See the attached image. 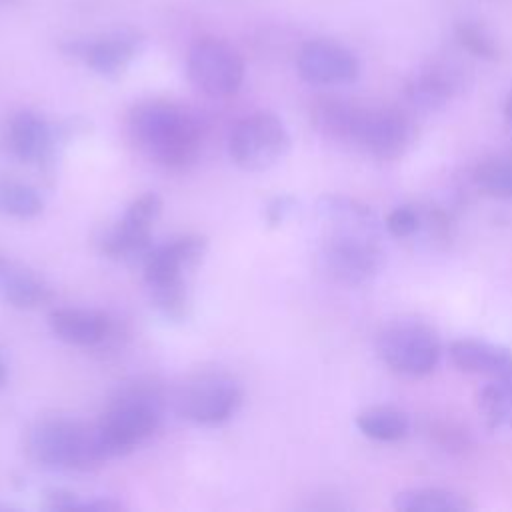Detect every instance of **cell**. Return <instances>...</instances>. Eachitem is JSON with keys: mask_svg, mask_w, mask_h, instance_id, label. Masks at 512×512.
I'll list each match as a JSON object with an SVG mask.
<instances>
[{"mask_svg": "<svg viewBox=\"0 0 512 512\" xmlns=\"http://www.w3.org/2000/svg\"><path fill=\"white\" fill-rule=\"evenodd\" d=\"M316 214L328 230L336 232L380 236L384 230V224L378 220L376 212L368 204L344 194L320 196L316 202Z\"/></svg>", "mask_w": 512, "mask_h": 512, "instance_id": "obj_17", "label": "cell"}, {"mask_svg": "<svg viewBox=\"0 0 512 512\" xmlns=\"http://www.w3.org/2000/svg\"><path fill=\"white\" fill-rule=\"evenodd\" d=\"M418 138V126L408 108L392 104H362L352 148L376 160L402 158Z\"/></svg>", "mask_w": 512, "mask_h": 512, "instance_id": "obj_5", "label": "cell"}, {"mask_svg": "<svg viewBox=\"0 0 512 512\" xmlns=\"http://www.w3.org/2000/svg\"><path fill=\"white\" fill-rule=\"evenodd\" d=\"M0 296L20 310H34L52 302V288L30 268L0 256Z\"/></svg>", "mask_w": 512, "mask_h": 512, "instance_id": "obj_19", "label": "cell"}, {"mask_svg": "<svg viewBox=\"0 0 512 512\" xmlns=\"http://www.w3.org/2000/svg\"><path fill=\"white\" fill-rule=\"evenodd\" d=\"M52 334L70 346H98L110 332L112 322L100 310L88 308H56L48 316Z\"/></svg>", "mask_w": 512, "mask_h": 512, "instance_id": "obj_16", "label": "cell"}, {"mask_svg": "<svg viewBox=\"0 0 512 512\" xmlns=\"http://www.w3.org/2000/svg\"><path fill=\"white\" fill-rule=\"evenodd\" d=\"M394 510L400 512H470L474 502L452 488L440 486H414L404 488L392 498Z\"/></svg>", "mask_w": 512, "mask_h": 512, "instance_id": "obj_21", "label": "cell"}, {"mask_svg": "<svg viewBox=\"0 0 512 512\" xmlns=\"http://www.w3.org/2000/svg\"><path fill=\"white\" fill-rule=\"evenodd\" d=\"M476 412L488 430L512 428V374L490 378L476 390Z\"/></svg>", "mask_w": 512, "mask_h": 512, "instance_id": "obj_23", "label": "cell"}, {"mask_svg": "<svg viewBox=\"0 0 512 512\" xmlns=\"http://www.w3.org/2000/svg\"><path fill=\"white\" fill-rule=\"evenodd\" d=\"M152 228L132 222L120 216L114 224L102 228L96 234V246L100 254L120 262H142L152 248Z\"/></svg>", "mask_w": 512, "mask_h": 512, "instance_id": "obj_20", "label": "cell"}, {"mask_svg": "<svg viewBox=\"0 0 512 512\" xmlns=\"http://www.w3.org/2000/svg\"><path fill=\"white\" fill-rule=\"evenodd\" d=\"M24 450L32 464L52 472H88L108 460L96 424L66 416L36 420L26 432Z\"/></svg>", "mask_w": 512, "mask_h": 512, "instance_id": "obj_2", "label": "cell"}, {"mask_svg": "<svg viewBox=\"0 0 512 512\" xmlns=\"http://www.w3.org/2000/svg\"><path fill=\"white\" fill-rule=\"evenodd\" d=\"M424 214L414 204H400L392 208L384 218V230L394 238H412L422 230Z\"/></svg>", "mask_w": 512, "mask_h": 512, "instance_id": "obj_28", "label": "cell"}, {"mask_svg": "<svg viewBox=\"0 0 512 512\" xmlns=\"http://www.w3.org/2000/svg\"><path fill=\"white\" fill-rule=\"evenodd\" d=\"M206 254V238L184 234L162 244H152L142 264L146 286L184 282V274L200 264Z\"/></svg>", "mask_w": 512, "mask_h": 512, "instance_id": "obj_14", "label": "cell"}, {"mask_svg": "<svg viewBox=\"0 0 512 512\" xmlns=\"http://www.w3.org/2000/svg\"><path fill=\"white\" fill-rule=\"evenodd\" d=\"M504 118H506L508 126L512 128V92L506 96V102H504Z\"/></svg>", "mask_w": 512, "mask_h": 512, "instance_id": "obj_31", "label": "cell"}, {"mask_svg": "<svg viewBox=\"0 0 512 512\" xmlns=\"http://www.w3.org/2000/svg\"><path fill=\"white\" fill-rule=\"evenodd\" d=\"M150 300L154 308L172 322H180L188 314V288L186 282H172V284H160L150 286Z\"/></svg>", "mask_w": 512, "mask_h": 512, "instance_id": "obj_27", "label": "cell"}, {"mask_svg": "<svg viewBox=\"0 0 512 512\" xmlns=\"http://www.w3.org/2000/svg\"><path fill=\"white\" fill-rule=\"evenodd\" d=\"M44 210V200L40 192L8 174H0V212L18 218V220H32L40 216Z\"/></svg>", "mask_w": 512, "mask_h": 512, "instance_id": "obj_24", "label": "cell"}, {"mask_svg": "<svg viewBox=\"0 0 512 512\" xmlns=\"http://www.w3.org/2000/svg\"><path fill=\"white\" fill-rule=\"evenodd\" d=\"M454 40L462 50H466L474 58L496 62L502 56V48L494 34L476 20H458L454 24Z\"/></svg>", "mask_w": 512, "mask_h": 512, "instance_id": "obj_26", "label": "cell"}, {"mask_svg": "<svg viewBox=\"0 0 512 512\" xmlns=\"http://www.w3.org/2000/svg\"><path fill=\"white\" fill-rule=\"evenodd\" d=\"M472 184L490 198L512 200V152L480 160L472 170Z\"/></svg>", "mask_w": 512, "mask_h": 512, "instance_id": "obj_25", "label": "cell"}, {"mask_svg": "<svg viewBox=\"0 0 512 512\" xmlns=\"http://www.w3.org/2000/svg\"><path fill=\"white\" fill-rule=\"evenodd\" d=\"M128 132L146 158L172 170L194 162L202 144L198 118L168 100L138 102L128 114Z\"/></svg>", "mask_w": 512, "mask_h": 512, "instance_id": "obj_1", "label": "cell"}, {"mask_svg": "<svg viewBox=\"0 0 512 512\" xmlns=\"http://www.w3.org/2000/svg\"><path fill=\"white\" fill-rule=\"evenodd\" d=\"M472 86V72L450 56H434L418 64L402 84V100L414 112H438L464 96Z\"/></svg>", "mask_w": 512, "mask_h": 512, "instance_id": "obj_6", "label": "cell"}, {"mask_svg": "<svg viewBox=\"0 0 512 512\" xmlns=\"http://www.w3.org/2000/svg\"><path fill=\"white\" fill-rule=\"evenodd\" d=\"M60 128H52L38 112H14L2 130V146L16 162L50 172L56 162L58 146L64 142Z\"/></svg>", "mask_w": 512, "mask_h": 512, "instance_id": "obj_11", "label": "cell"}, {"mask_svg": "<svg viewBox=\"0 0 512 512\" xmlns=\"http://www.w3.org/2000/svg\"><path fill=\"white\" fill-rule=\"evenodd\" d=\"M356 428L362 436L376 442H398L410 434L408 412L390 404H374L356 414Z\"/></svg>", "mask_w": 512, "mask_h": 512, "instance_id": "obj_22", "label": "cell"}, {"mask_svg": "<svg viewBox=\"0 0 512 512\" xmlns=\"http://www.w3.org/2000/svg\"><path fill=\"white\" fill-rule=\"evenodd\" d=\"M360 110V102L340 96H320L310 106V120L326 140L352 148Z\"/></svg>", "mask_w": 512, "mask_h": 512, "instance_id": "obj_18", "label": "cell"}, {"mask_svg": "<svg viewBox=\"0 0 512 512\" xmlns=\"http://www.w3.org/2000/svg\"><path fill=\"white\" fill-rule=\"evenodd\" d=\"M296 70L312 86H346L360 76V60L348 46L336 40L314 38L302 44L296 56Z\"/></svg>", "mask_w": 512, "mask_h": 512, "instance_id": "obj_13", "label": "cell"}, {"mask_svg": "<svg viewBox=\"0 0 512 512\" xmlns=\"http://www.w3.org/2000/svg\"><path fill=\"white\" fill-rule=\"evenodd\" d=\"M144 34L136 28H116L98 38L70 40L62 46V50L82 60L88 68L104 78L120 76L130 62L142 52Z\"/></svg>", "mask_w": 512, "mask_h": 512, "instance_id": "obj_12", "label": "cell"}, {"mask_svg": "<svg viewBox=\"0 0 512 512\" xmlns=\"http://www.w3.org/2000/svg\"><path fill=\"white\" fill-rule=\"evenodd\" d=\"M448 360L466 374L500 378L512 374V352L480 338H456L448 344Z\"/></svg>", "mask_w": 512, "mask_h": 512, "instance_id": "obj_15", "label": "cell"}, {"mask_svg": "<svg viewBox=\"0 0 512 512\" xmlns=\"http://www.w3.org/2000/svg\"><path fill=\"white\" fill-rule=\"evenodd\" d=\"M186 72L196 90L210 98H228L244 82V60L240 52L222 38H198L186 58Z\"/></svg>", "mask_w": 512, "mask_h": 512, "instance_id": "obj_9", "label": "cell"}, {"mask_svg": "<svg viewBox=\"0 0 512 512\" xmlns=\"http://www.w3.org/2000/svg\"><path fill=\"white\" fill-rule=\"evenodd\" d=\"M162 418V398L148 384H132L118 392L96 424L106 458L130 454L148 440Z\"/></svg>", "mask_w": 512, "mask_h": 512, "instance_id": "obj_3", "label": "cell"}, {"mask_svg": "<svg viewBox=\"0 0 512 512\" xmlns=\"http://www.w3.org/2000/svg\"><path fill=\"white\" fill-rule=\"evenodd\" d=\"M430 436H434V440H436L444 450H450V452H454V450L462 452V450H466L468 444H470L468 432L462 430V428H458V426L452 424V422L434 424Z\"/></svg>", "mask_w": 512, "mask_h": 512, "instance_id": "obj_29", "label": "cell"}, {"mask_svg": "<svg viewBox=\"0 0 512 512\" xmlns=\"http://www.w3.org/2000/svg\"><path fill=\"white\" fill-rule=\"evenodd\" d=\"M242 404V388L226 374L206 372L188 380L178 396L180 416L200 426H220L228 422Z\"/></svg>", "mask_w": 512, "mask_h": 512, "instance_id": "obj_10", "label": "cell"}, {"mask_svg": "<svg viewBox=\"0 0 512 512\" xmlns=\"http://www.w3.org/2000/svg\"><path fill=\"white\" fill-rule=\"evenodd\" d=\"M290 148L284 122L272 112L242 118L230 132L228 152L232 162L246 172H262L278 164Z\"/></svg>", "mask_w": 512, "mask_h": 512, "instance_id": "obj_8", "label": "cell"}, {"mask_svg": "<svg viewBox=\"0 0 512 512\" xmlns=\"http://www.w3.org/2000/svg\"><path fill=\"white\" fill-rule=\"evenodd\" d=\"M0 256H2V254H0Z\"/></svg>", "mask_w": 512, "mask_h": 512, "instance_id": "obj_34", "label": "cell"}, {"mask_svg": "<svg viewBox=\"0 0 512 512\" xmlns=\"http://www.w3.org/2000/svg\"><path fill=\"white\" fill-rule=\"evenodd\" d=\"M4 380H6V366H4V362L0 360V386L4 384Z\"/></svg>", "mask_w": 512, "mask_h": 512, "instance_id": "obj_32", "label": "cell"}, {"mask_svg": "<svg viewBox=\"0 0 512 512\" xmlns=\"http://www.w3.org/2000/svg\"><path fill=\"white\" fill-rule=\"evenodd\" d=\"M296 202L292 196H276L264 208V218L268 226H280L294 210Z\"/></svg>", "mask_w": 512, "mask_h": 512, "instance_id": "obj_30", "label": "cell"}, {"mask_svg": "<svg viewBox=\"0 0 512 512\" xmlns=\"http://www.w3.org/2000/svg\"><path fill=\"white\" fill-rule=\"evenodd\" d=\"M320 262L324 272L344 284H368L384 264L380 236L328 230L320 244Z\"/></svg>", "mask_w": 512, "mask_h": 512, "instance_id": "obj_7", "label": "cell"}, {"mask_svg": "<svg viewBox=\"0 0 512 512\" xmlns=\"http://www.w3.org/2000/svg\"><path fill=\"white\" fill-rule=\"evenodd\" d=\"M378 358L396 374L422 378L436 370L442 356L438 332L414 318L388 322L376 336Z\"/></svg>", "mask_w": 512, "mask_h": 512, "instance_id": "obj_4", "label": "cell"}, {"mask_svg": "<svg viewBox=\"0 0 512 512\" xmlns=\"http://www.w3.org/2000/svg\"><path fill=\"white\" fill-rule=\"evenodd\" d=\"M0 2H10V0H0Z\"/></svg>", "mask_w": 512, "mask_h": 512, "instance_id": "obj_33", "label": "cell"}]
</instances>
